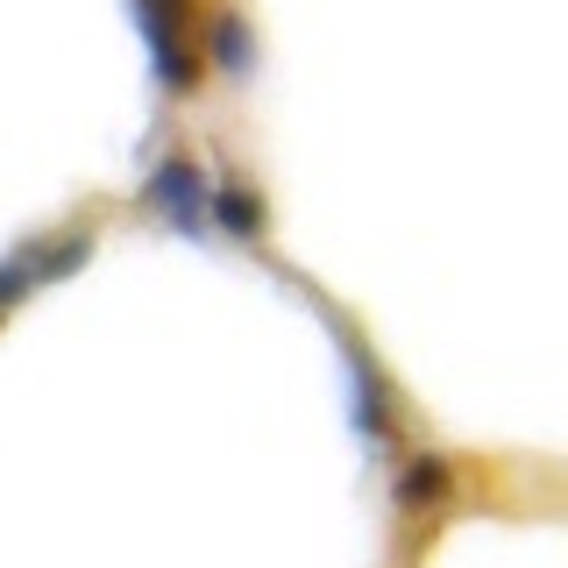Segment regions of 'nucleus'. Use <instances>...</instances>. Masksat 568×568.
<instances>
[{
  "label": "nucleus",
  "mask_w": 568,
  "mask_h": 568,
  "mask_svg": "<svg viewBox=\"0 0 568 568\" xmlns=\"http://www.w3.org/2000/svg\"><path fill=\"white\" fill-rule=\"evenodd\" d=\"M142 29H150V50H156V71H164L171 85L192 79V43H185V8L178 0H135Z\"/></svg>",
  "instance_id": "obj_1"
},
{
  "label": "nucleus",
  "mask_w": 568,
  "mask_h": 568,
  "mask_svg": "<svg viewBox=\"0 0 568 568\" xmlns=\"http://www.w3.org/2000/svg\"><path fill=\"white\" fill-rule=\"evenodd\" d=\"M150 200H156V206H171L178 221H185L192 235H200V185H192V171H185V164H164V171H156Z\"/></svg>",
  "instance_id": "obj_2"
},
{
  "label": "nucleus",
  "mask_w": 568,
  "mask_h": 568,
  "mask_svg": "<svg viewBox=\"0 0 568 568\" xmlns=\"http://www.w3.org/2000/svg\"><path fill=\"white\" fill-rule=\"evenodd\" d=\"M221 221H235V235H256V200H248V192H221Z\"/></svg>",
  "instance_id": "obj_3"
},
{
  "label": "nucleus",
  "mask_w": 568,
  "mask_h": 568,
  "mask_svg": "<svg viewBox=\"0 0 568 568\" xmlns=\"http://www.w3.org/2000/svg\"><path fill=\"white\" fill-rule=\"evenodd\" d=\"M434 490H440V462H413V476L398 484V497H413V505H419V497H434Z\"/></svg>",
  "instance_id": "obj_4"
}]
</instances>
